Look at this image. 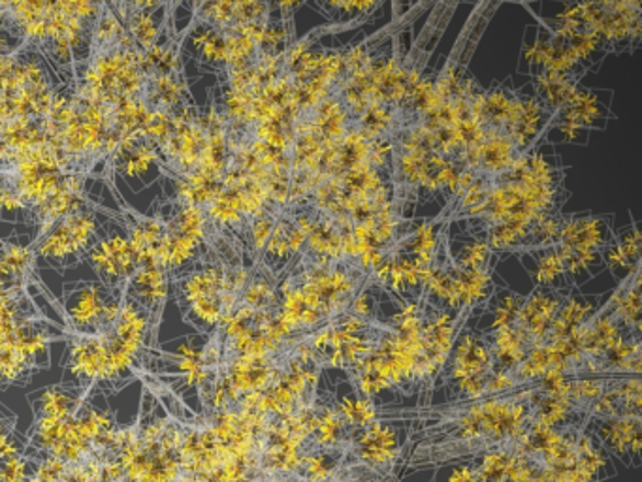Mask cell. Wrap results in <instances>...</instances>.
I'll return each mask as SVG.
<instances>
[{"label":"cell","mask_w":642,"mask_h":482,"mask_svg":"<svg viewBox=\"0 0 642 482\" xmlns=\"http://www.w3.org/2000/svg\"><path fill=\"white\" fill-rule=\"evenodd\" d=\"M227 264L204 261L200 269H191L174 279L175 295L185 319L204 332L217 330L222 317V292Z\"/></svg>","instance_id":"1"},{"label":"cell","mask_w":642,"mask_h":482,"mask_svg":"<svg viewBox=\"0 0 642 482\" xmlns=\"http://www.w3.org/2000/svg\"><path fill=\"white\" fill-rule=\"evenodd\" d=\"M99 225L91 209L80 208L62 217L47 234L36 240L34 255L55 264L80 261L99 238Z\"/></svg>","instance_id":"2"},{"label":"cell","mask_w":642,"mask_h":482,"mask_svg":"<svg viewBox=\"0 0 642 482\" xmlns=\"http://www.w3.org/2000/svg\"><path fill=\"white\" fill-rule=\"evenodd\" d=\"M85 256L102 283L114 290H125L138 269L133 245L121 232H104Z\"/></svg>","instance_id":"3"},{"label":"cell","mask_w":642,"mask_h":482,"mask_svg":"<svg viewBox=\"0 0 642 482\" xmlns=\"http://www.w3.org/2000/svg\"><path fill=\"white\" fill-rule=\"evenodd\" d=\"M123 290H114L104 283H80L70 285L65 295L70 329L74 334H102V317L107 301Z\"/></svg>","instance_id":"4"},{"label":"cell","mask_w":642,"mask_h":482,"mask_svg":"<svg viewBox=\"0 0 642 482\" xmlns=\"http://www.w3.org/2000/svg\"><path fill=\"white\" fill-rule=\"evenodd\" d=\"M167 272L161 266H138L133 279L128 283L127 295L140 303L149 315V342H157V330L161 322L162 308L168 296Z\"/></svg>","instance_id":"5"},{"label":"cell","mask_w":642,"mask_h":482,"mask_svg":"<svg viewBox=\"0 0 642 482\" xmlns=\"http://www.w3.org/2000/svg\"><path fill=\"white\" fill-rule=\"evenodd\" d=\"M565 272V262L558 251H550L549 255L539 259V272H537V283L542 287L554 285L555 279Z\"/></svg>","instance_id":"6"}]
</instances>
